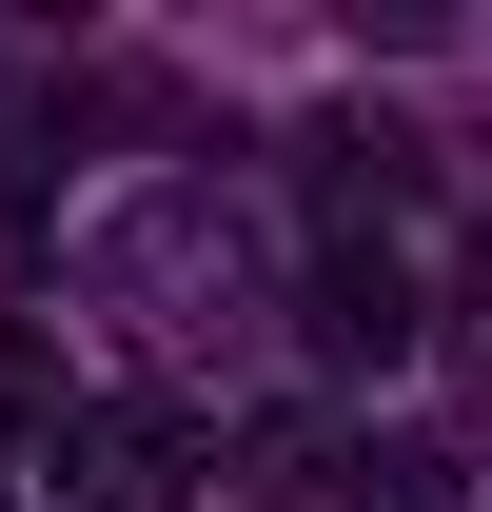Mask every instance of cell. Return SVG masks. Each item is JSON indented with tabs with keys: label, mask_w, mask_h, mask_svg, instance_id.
I'll list each match as a JSON object with an SVG mask.
<instances>
[{
	"label": "cell",
	"mask_w": 492,
	"mask_h": 512,
	"mask_svg": "<svg viewBox=\"0 0 492 512\" xmlns=\"http://www.w3.org/2000/svg\"><path fill=\"white\" fill-rule=\"evenodd\" d=\"M315 355H414V256L394 237H315Z\"/></svg>",
	"instance_id": "3957f363"
},
{
	"label": "cell",
	"mask_w": 492,
	"mask_h": 512,
	"mask_svg": "<svg viewBox=\"0 0 492 512\" xmlns=\"http://www.w3.org/2000/svg\"><path fill=\"white\" fill-rule=\"evenodd\" d=\"M40 473H60V512H178L197 493V414L178 394H79L40 434Z\"/></svg>",
	"instance_id": "7a4b0ae2"
},
{
	"label": "cell",
	"mask_w": 492,
	"mask_h": 512,
	"mask_svg": "<svg viewBox=\"0 0 492 512\" xmlns=\"http://www.w3.org/2000/svg\"><path fill=\"white\" fill-rule=\"evenodd\" d=\"M99 296H119V316H158V335H237V316H256V217H237L217 178L138 197L119 237H99Z\"/></svg>",
	"instance_id": "6da1fadb"
},
{
	"label": "cell",
	"mask_w": 492,
	"mask_h": 512,
	"mask_svg": "<svg viewBox=\"0 0 492 512\" xmlns=\"http://www.w3.org/2000/svg\"><path fill=\"white\" fill-rule=\"evenodd\" d=\"M60 414H79V394H60V335H40V316H0V453H40Z\"/></svg>",
	"instance_id": "277c9868"
}]
</instances>
